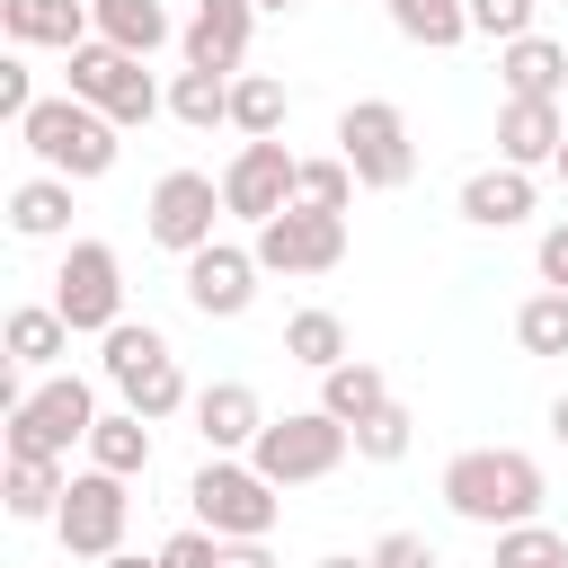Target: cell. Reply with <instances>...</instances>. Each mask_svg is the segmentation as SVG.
I'll return each mask as SVG.
<instances>
[{
    "mask_svg": "<svg viewBox=\"0 0 568 568\" xmlns=\"http://www.w3.org/2000/svg\"><path fill=\"white\" fill-rule=\"evenodd\" d=\"M559 559H568V541L550 524H506L497 532V568H559Z\"/></svg>",
    "mask_w": 568,
    "mask_h": 568,
    "instance_id": "cell-33",
    "label": "cell"
},
{
    "mask_svg": "<svg viewBox=\"0 0 568 568\" xmlns=\"http://www.w3.org/2000/svg\"><path fill=\"white\" fill-rule=\"evenodd\" d=\"M222 568H275L266 541H222Z\"/></svg>",
    "mask_w": 568,
    "mask_h": 568,
    "instance_id": "cell-40",
    "label": "cell"
},
{
    "mask_svg": "<svg viewBox=\"0 0 568 568\" xmlns=\"http://www.w3.org/2000/svg\"><path fill=\"white\" fill-rule=\"evenodd\" d=\"M0 27H9V44H62V53H80L98 36L89 0H0Z\"/></svg>",
    "mask_w": 568,
    "mask_h": 568,
    "instance_id": "cell-18",
    "label": "cell"
},
{
    "mask_svg": "<svg viewBox=\"0 0 568 568\" xmlns=\"http://www.w3.org/2000/svg\"><path fill=\"white\" fill-rule=\"evenodd\" d=\"M257 248H231V240H213V248H195L186 257V302L204 311V320H240L248 302H257Z\"/></svg>",
    "mask_w": 568,
    "mask_h": 568,
    "instance_id": "cell-14",
    "label": "cell"
},
{
    "mask_svg": "<svg viewBox=\"0 0 568 568\" xmlns=\"http://www.w3.org/2000/svg\"><path fill=\"white\" fill-rule=\"evenodd\" d=\"M532 213V169H470L462 178V222H479V231H515Z\"/></svg>",
    "mask_w": 568,
    "mask_h": 568,
    "instance_id": "cell-19",
    "label": "cell"
},
{
    "mask_svg": "<svg viewBox=\"0 0 568 568\" xmlns=\"http://www.w3.org/2000/svg\"><path fill=\"white\" fill-rule=\"evenodd\" d=\"M98 373L124 390V408L133 417H178V408H195V390H186V373H178V355H169V337L151 328V320H124V328H106V355H98Z\"/></svg>",
    "mask_w": 568,
    "mask_h": 568,
    "instance_id": "cell-3",
    "label": "cell"
},
{
    "mask_svg": "<svg viewBox=\"0 0 568 568\" xmlns=\"http://www.w3.org/2000/svg\"><path fill=\"white\" fill-rule=\"evenodd\" d=\"M257 266L266 275H328L337 257H346V213H275V222H257Z\"/></svg>",
    "mask_w": 568,
    "mask_h": 568,
    "instance_id": "cell-12",
    "label": "cell"
},
{
    "mask_svg": "<svg viewBox=\"0 0 568 568\" xmlns=\"http://www.w3.org/2000/svg\"><path fill=\"white\" fill-rule=\"evenodd\" d=\"M124 524H133V479H115V470H71L62 515H53L62 550H71V559H115V550H124Z\"/></svg>",
    "mask_w": 568,
    "mask_h": 568,
    "instance_id": "cell-10",
    "label": "cell"
},
{
    "mask_svg": "<svg viewBox=\"0 0 568 568\" xmlns=\"http://www.w3.org/2000/svg\"><path fill=\"white\" fill-rule=\"evenodd\" d=\"M337 160H346V169H355V186H373V195L408 186V178H417L408 115H399L390 98H355V106L337 115Z\"/></svg>",
    "mask_w": 568,
    "mask_h": 568,
    "instance_id": "cell-7",
    "label": "cell"
},
{
    "mask_svg": "<svg viewBox=\"0 0 568 568\" xmlns=\"http://www.w3.org/2000/svg\"><path fill=\"white\" fill-rule=\"evenodd\" d=\"M541 9H550V0H541Z\"/></svg>",
    "mask_w": 568,
    "mask_h": 568,
    "instance_id": "cell-47",
    "label": "cell"
},
{
    "mask_svg": "<svg viewBox=\"0 0 568 568\" xmlns=\"http://www.w3.org/2000/svg\"><path fill=\"white\" fill-rule=\"evenodd\" d=\"M532 9H541V0H470V36L515 44V36H532Z\"/></svg>",
    "mask_w": 568,
    "mask_h": 568,
    "instance_id": "cell-35",
    "label": "cell"
},
{
    "mask_svg": "<svg viewBox=\"0 0 568 568\" xmlns=\"http://www.w3.org/2000/svg\"><path fill=\"white\" fill-rule=\"evenodd\" d=\"M186 506H195V524L222 532V541H266L275 515H284L275 479H266L257 462H231V453H213V462L186 479Z\"/></svg>",
    "mask_w": 568,
    "mask_h": 568,
    "instance_id": "cell-5",
    "label": "cell"
},
{
    "mask_svg": "<svg viewBox=\"0 0 568 568\" xmlns=\"http://www.w3.org/2000/svg\"><path fill=\"white\" fill-rule=\"evenodd\" d=\"M98 568H169V559H160V550H151V559H142V550H115V559H98Z\"/></svg>",
    "mask_w": 568,
    "mask_h": 568,
    "instance_id": "cell-41",
    "label": "cell"
},
{
    "mask_svg": "<svg viewBox=\"0 0 568 568\" xmlns=\"http://www.w3.org/2000/svg\"><path fill=\"white\" fill-rule=\"evenodd\" d=\"M541 497H550V479H541V462L515 453V444H470V453L444 462V506H453L462 524H488V532L541 524Z\"/></svg>",
    "mask_w": 568,
    "mask_h": 568,
    "instance_id": "cell-1",
    "label": "cell"
},
{
    "mask_svg": "<svg viewBox=\"0 0 568 568\" xmlns=\"http://www.w3.org/2000/svg\"><path fill=\"white\" fill-rule=\"evenodd\" d=\"M568 142V106L559 98H506L497 106V160L506 169H550Z\"/></svg>",
    "mask_w": 568,
    "mask_h": 568,
    "instance_id": "cell-16",
    "label": "cell"
},
{
    "mask_svg": "<svg viewBox=\"0 0 568 568\" xmlns=\"http://www.w3.org/2000/svg\"><path fill=\"white\" fill-rule=\"evenodd\" d=\"M346 453H355V426H337L328 408H293V417H266V435L248 444V462H257L275 488H311V479H328Z\"/></svg>",
    "mask_w": 568,
    "mask_h": 568,
    "instance_id": "cell-6",
    "label": "cell"
},
{
    "mask_svg": "<svg viewBox=\"0 0 568 568\" xmlns=\"http://www.w3.org/2000/svg\"><path fill=\"white\" fill-rule=\"evenodd\" d=\"M532 257H541V284H550V293H568V222H550Z\"/></svg>",
    "mask_w": 568,
    "mask_h": 568,
    "instance_id": "cell-39",
    "label": "cell"
},
{
    "mask_svg": "<svg viewBox=\"0 0 568 568\" xmlns=\"http://www.w3.org/2000/svg\"><path fill=\"white\" fill-rule=\"evenodd\" d=\"M53 311L71 320V337L124 328V257L106 240H71L62 248V275H53Z\"/></svg>",
    "mask_w": 568,
    "mask_h": 568,
    "instance_id": "cell-8",
    "label": "cell"
},
{
    "mask_svg": "<svg viewBox=\"0 0 568 568\" xmlns=\"http://www.w3.org/2000/svg\"><path fill=\"white\" fill-rule=\"evenodd\" d=\"M27 106H36V71L9 53V62H0V115H9V124H27Z\"/></svg>",
    "mask_w": 568,
    "mask_h": 568,
    "instance_id": "cell-38",
    "label": "cell"
},
{
    "mask_svg": "<svg viewBox=\"0 0 568 568\" xmlns=\"http://www.w3.org/2000/svg\"><path fill=\"white\" fill-rule=\"evenodd\" d=\"M195 435H204V453H248V444L266 435L257 390H248V382H204V390H195Z\"/></svg>",
    "mask_w": 568,
    "mask_h": 568,
    "instance_id": "cell-17",
    "label": "cell"
},
{
    "mask_svg": "<svg viewBox=\"0 0 568 568\" xmlns=\"http://www.w3.org/2000/svg\"><path fill=\"white\" fill-rule=\"evenodd\" d=\"M248 27H257V0H195V18L178 27L186 71H222V80H240V62H248Z\"/></svg>",
    "mask_w": 568,
    "mask_h": 568,
    "instance_id": "cell-15",
    "label": "cell"
},
{
    "mask_svg": "<svg viewBox=\"0 0 568 568\" xmlns=\"http://www.w3.org/2000/svg\"><path fill=\"white\" fill-rule=\"evenodd\" d=\"M515 346L524 355H568V293H532L515 311Z\"/></svg>",
    "mask_w": 568,
    "mask_h": 568,
    "instance_id": "cell-31",
    "label": "cell"
},
{
    "mask_svg": "<svg viewBox=\"0 0 568 568\" xmlns=\"http://www.w3.org/2000/svg\"><path fill=\"white\" fill-rule=\"evenodd\" d=\"M169 115L195 124V133L231 124V80H222V71H178V80H169Z\"/></svg>",
    "mask_w": 568,
    "mask_h": 568,
    "instance_id": "cell-30",
    "label": "cell"
},
{
    "mask_svg": "<svg viewBox=\"0 0 568 568\" xmlns=\"http://www.w3.org/2000/svg\"><path fill=\"white\" fill-rule=\"evenodd\" d=\"M550 169H559V186H568V142H559V160H550Z\"/></svg>",
    "mask_w": 568,
    "mask_h": 568,
    "instance_id": "cell-44",
    "label": "cell"
},
{
    "mask_svg": "<svg viewBox=\"0 0 568 568\" xmlns=\"http://www.w3.org/2000/svg\"><path fill=\"white\" fill-rule=\"evenodd\" d=\"M408 435H417V417L390 399L382 417H364V426H355V453H364V462H399V453H408Z\"/></svg>",
    "mask_w": 568,
    "mask_h": 568,
    "instance_id": "cell-34",
    "label": "cell"
},
{
    "mask_svg": "<svg viewBox=\"0 0 568 568\" xmlns=\"http://www.w3.org/2000/svg\"><path fill=\"white\" fill-rule=\"evenodd\" d=\"M284 106H293V98H284L275 71H240V80H231V124H240L248 142H275V133H284Z\"/></svg>",
    "mask_w": 568,
    "mask_h": 568,
    "instance_id": "cell-28",
    "label": "cell"
},
{
    "mask_svg": "<svg viewBox=\"0 0 568 568\" xmlns=\"http://www.w3.org/2000/svg\"><path fill=\"white\" fill-rule=\"evenodd\" d=\"M160 559H169V568H222V532L186 524V532H169V541H160Z\"/></svg>",
    "mask_w": 568,
    "mask_h": 568,
    "instance_id": "cell-36",
    "label": "cell"
},
{
    "mask_svg": "<svg viewBox=\"0 0 568 568\" xmlns=\"http://www.w3.org/2000/svg\"><path fill=\"white\" fill-rule=\"evenodd\" d=\"M18 142H27L36 169H53V178H106L115 151H124L115 124H106L89 98H71V89H62V98H36L27 124H18Z\"/></svg>",
    "mask_w": 568,
    "mask_h": 568,
    "instance_id": "cell-2",
    "label": "cell"
},
{
    "mask_svg": "<svg viewBox=\"0 0 568 568\" xmlns=\"http://www.w3.org/2000/svg\"><path fill=\"white\" fill-rule=\"evenodd\" d=\"M364 559H373V568H435V541H426V532H382Z\"/></svg>",
    "mask_w": 568,
    "mask_h": 568,
    "instance_id": "cell-37",
    "label": "cell"
},
{
    "mask_svg": "<svg viewBox=\"0 0 568 568\" xmlns=\"http://www.w3.org/2000/svg\"><path fill=\"white\" fill-rule=\"evenodd\" d=\"M390 9V27L408 36V44H426V53H453L462 36H470V0H382Z\"/></svg>",
    "mask_w": 568,
    "mask_h": 568,
    "instance_id": "cell-27",
    "label": "cell"
},
{
    "mask_svg": "<svg viewBox=\"0 0 568 568\" xmlns=\"http://www.w3.org/2000/svg\"><path fill=\"white\" fill-rule=\"evenodd\" d=\"M62 488H71V470H62V462H9L0 506H9L18 524H53V515H62Z\"/></svg>",
    "mask_w": 568,
    "mask_h": 568,
    "instance_id": "cell-26",
    "label": "cell"
},
{
    "mask_svg": "<svg viewBox=\"0 0 568 568\" xmlns=\"http://www.w3.org/2000/svg\"><path fill=\"white\" fill-rule=\"evenodd\" d=\"M497 80H506V98H559L568 106V44L515 36V44H497Z\"/></svg>",
    "mask_w": 568,
    "mask_h": 568,
    "instance_id": "cell-20",
    "label": "cell"
},
{
    "mask_svg": "<svg viewBox=\"0 0 568 568\" xmlns=\"http://www.w3.org/2000/svg\"><path fill=\"white\" fill-rule=\"evenodd\" d=\"M89 18H98V44H115V53H160L178 27H169V9L160 0H89Z\"/></svg>",
    "mask_w": 568,
    "mask_h": 568,
    "instance_id": "cell-22",
    "label": "cell"
},
{
    "mask_svg": "<svg viewBox=\"0 0 568 568\" xmlns=\"http://www.w3.org/2000/svg\"><path fill=\"white\" fill-rule=\"evenodd\" d=\"M550 435H559V444H568V390H559V399H550Z\"/></svg>",
    "mask_w": 568,
    "mask_h": 568,
    "instance_id": "cell-42",
    "label": "cell"
},
{
    "mask_svg": "<svg viewBox=\"0 0 568 568\" xmlns=\"http://www.w3.org/2000/svg\"><path fill=\"white\" fill-rule=\"evenodd\" d=\"M293 204H302V213H346V204H355V169H346V160H302Z\"/></svg>",
    "mask_w": 568,
    "mask_h": 568,
    "instance_id": "cell-32",
    "label": "cell"
},
{
    "mask_svg": "<svg viewBox=\"0 0 568 568\" xmlns=\"http://www.w3.org/2000/svg\"><path fill=\"white\" fill-rule=\"evenodd\" d=\"M222 213H231V204H222V178L169 169V178L151 186V204H142V231H151V248L195 257V248H213V222H222Z\"/></svg>",
    "mask_w": 568,
    "mask_h": 568,
    "instance_id": "cell-11",
    "label": "cell"
},
{
    "mask_svg": "<svg viewBox=\"0 0 568 568\" xmlns=\"http://www.w3.org/2000/svg\"><path fill=\"white\" fill-rule=\"evenodd\" d=\"M71 355V320L53 311V302H18L9 311V364L18 373H44V364H62Z\"/></svg>",
    "mask_w": 568,
    "mask_h": 568,
    "instance_id": "cell-23",
    "label": "cell"
},
{
    "mask_svg": "<svg viewBox=\"0 0 568 568\" xmlns=\"http://www.w3.org/2000/svg\"><path fill=\"white\" fill-rule=\"evenodd\" d=\"M320 408L337 417V426H364V417H382L390 408V382H382V364H337V373H320Z\"/></svg>",
    "mask_w": 568,
    "mask_h": 568,
    "instance_id": "cell-25",
    "label": "cell"
},
{
    "mask_svg": "<svg viewBox=\"0 0 568 568\" xmlns=\"http://www.w3.org/2000/svg\"><path fill=\"white\" fill-rule=\"evenodd\" d=\"M89 470L142 479V470H151V417H133V408H106V417L89 426Z\"/></svg>",
    "mask_w": 568,
    "mask_h": 568,
    "instance_id": "cell-24",
    "label": "cell"
},
{
    "mask_svg": "<svg viewBox=\"0 0 568 568\" xmlns=\"http://www.w3.org/2000/svg\"><path fill=\"white\" fill-rule=\"evenodd\" d=\"M106 408H98V390L80 382V373H53V382H36L27 390V408H9V462H71V444H89V426H98Z\"/></svg>",
    "mask_w": 568,
    "mask_h": 568,
    "instance_id": "cell-4",
    "label": "cell"
},
{
    "mask_svg": "<svg viewBox=\"0 0 568 568\" xmlns=\"http://www.w3.org/2000/svg\"><path fill=\"white\" fill-rule=\"evenodd\" d=\"M9 231H18V240H62V231H71V178H53V169L18 178V186H9Z\"/></svg>",
    "mask_w": 568,
    "mask_h": 568,
    "instance_id": "cell-21",
    "label": "cell"
},
{
    "mask_svg": "<svg viewBox=\"0 0 568 568\" xmlns=\"http://www.w3.org/2000/svg\"><path fill=\"white\" fill-rule=\"evenodd\" d=\"M257 9H293V0H257Z\"/></svg>",
    "mask_w": 568,
    "mask_h": 568,
    "instance_id": "cell-45",
    "label": "cell"
},
{
    "mask_svg": "<svg viewBox=\"0 0 568 568\" xmlns=\"http://www.w3.org/2000/svg\"><path fill=\"white\" fill-rule=\"evenodd\" d=\"M284 355L311 364V373H337V364H346V320H337V311H293V320H284Z\"/></svg>",
    "mask_w": 568,
    "mask_h": 568,
    "instance_id": "cell-29",
    "label": "cell"
},
{
    "mask_svg": "<svg viewBox=\"0 0 568 568\" xmlns=\"http://www.w3.org/2000/svg\"><path fill=\"white\" fill-rule=\"evenodd\" d=\"M293 178H302V160L284 142H240L222 169V204L240 222H275V213H293Z\"/></svg>",
    "mask_w": 568,
    "mask_h": 568,
    "instance_id": "cell-13",
    "label": "cell"
},
{
    "mask_svg": "<svg viewBox=\"0 0 568 568\" xmlns=\"http://www.w3.org/2000/svg\"><path fill=\"white\" fill-rule=\"evenodd\" d=\"M559 568H568V559H559Z\"/></svg>",
    "mask_w": 568,
    "mask_h": 568,
    "instance_id": "cell-46",
    "label": "cell"
},
{
    "mask_svg": "<svg viewBox=\"0 0 568 568\" xmlns=\"http://www.w3.org/2000/svg\"><path fill=\"white\" fill-rule=\"evenodd\" d=\"M320 568H373V559H320Z\"/></svg>",
    "mask_w": 568,
    "mask_h": 568,
    "instance_id": "cell-43",
    "label": "cell"
},
{
    "mask_svg": "<svg viewBox=\"0 0 568 568\" xmlns=\"http://www.w3.org/2000/svg\"><path fill=\"white\" fill-rule=\"evenodd\" d=\"M71 98H89V106H98L115 133H133V124H151V115L169 106V98L151 89L142 53H115V44H98V36L71 53Z\"/></svg>",
    "mask_w": 568,
    "mask_h": 568,
    "instance_id": "cell-9",
    "label": "cell"
}]
</instances>
